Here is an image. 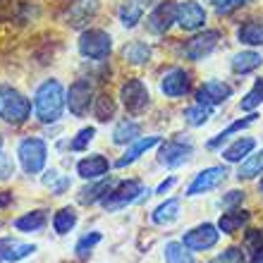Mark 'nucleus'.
Here are the masks:
<instances>
[{"label": "nucleus", "mask_w": 263, "mask_h": 263, "mask_svg": "<svg viewBox=\"0 0 263 263\" xmlns=\"http://www.w3.org/2000/svg\"><path fill=\"white\" fill-rule=\"evenodd\" d=\"M177 24L184 31H196L206 24V10L196 0H182L177 3Z\"/></svg>", "instance_id": "nucleus-13"}, {"label": "nucleus", "mask_w": 263, "mask_h": 263, "mask_svg": "<svg viewBox=\"0 0 263 263\" xmlns=\"http://www.w3.org/2000/svg\"><path fill=\"white\" fill-rule=\"evenodd\" d=\"M261 189H263V182H261Z\"/></svg>", "instance_id": "nucleus-48"}, {"label": "nucleus", "mask_w": 263, "mask_h": 263, "mask_svg": "<svg viewBox=\"0 0 263 263\" xmlns=\"http://www.w3.org/2000/svg\"><path fill=\"white\" fill-rule=\"evenodd\" d=\"M93 137H96V129H93V127H84V129H79V134L69 141V148H72V151H84V148L93 141Z\"/></svg>", "instance_id": "nucleus-39"}, {"label": "nucleus", "mask_w": 263, "mask_h": 263, "mask_svg": "<svg viewBox=\"0 0 263 263\" xmlns=\"http://www.w3.org/2000/svg\"><path fill=\"white\" fill-rule=\"evenodd\" d=\"M261 235H263V230H261Z\"/></svg>", "instance_id": "nucleus-49"}, {"label": "nucleus", "mask_w": 263, "mask_h": 263, "mask_svg": "<svg viewBox=\"0 0 263 263\" xmlns=\"http://www.w3.org/2000/svg\"><path fill=\"white\" fill-rule=\"evenodd\" d=\"M93 101V84L89 79H77L67 91V105L77 118H82L89 112V105Z\"/></svg>", "instance_id": "nucleus-12"}, {"label": "nucleus", "mask_w": 263, "mask_h": 263, "mask_svg": "<svg viewBox=\"0 0 263 263\" xmlns=\"http://www.w3.org/2000/svg\"><path fill=\"white\" fill-rule=\"evenodd\" d=\"M177 218H180V201L177 199L163 201V203H160V206L151 213V220L156 222V225H163V228L173 225Z\"/></svg>", "instance_id": "nucleus-23"}, {"label": "nucleus", "mask_w": 263, "mask_h": 263, "mask_svg": "<svg viewBox=\"0 0 263 263\" xmlns=\"http://www.w3.org/2000/svg\"><path fill=\"white\" fill-rule=\"evenodd\" d=\"M96 10H98V0H74V3H69L65 20H67L69 27H84L96 14Z\"/></svg>", "instance_id": "nucleus-17"}, {"label": "nucleus", "mask_w": 263, "mask_h": 263, "mask_svg": "<svg viewBox=\"0 0 263 263\" xmlns=\"http://www.w3.org/2000/svg\"><path fill=\"white\" fill-rule=\"evenodd\" d=\"M258 175H263V148L258 153H254V156L249 153V156L239 163L237 180H254V177H258Z\"/></svg>", "instance_id": "nucleus-27"}, {"label": "nucleus", "mask_w": 263, "mask_h": 263, "mask_svg": "<svg viewBox=\"0 0 263 263\" xmlns=\"http://www.w3.org/2000/svg\"><path fill=\"white\" fill-rule=\"evenodd\" d=\"M46 222H48L46 211H31V213H24L22 218H17L14 228L20 232H39V230L46 228Z\"/></svg>", "instance_id": "nucleus-28"}, {"label": "nucleus", "mask_w": 263, "mask_h": 263, "mask_svg": "<svg viewBox=\"0 0 263 263\" xmlns=\"http://www.w3.org/2000/svg\"><path fill=\"white\" fill-rule=\"evenodd\" d=\"M122 58L132 65H144L151 60V46H146L144 41H132L125 46L122 50Z\"/></svg>", "instance_id": "nucleus-29"}, {"label": "nucleus", "mask_w": 263, "mask_h": 263, "mask_svg": "<svg viewBox=\"0 0 263 263\" xmlns=\"http://www.w3.org/2000/svg\"><path fill=\"white\" fill-rule=\"evenodd\" d=\"M0 153H3V137H0Z\"/></svg>", "instance_id": "nucleus-46"}, {"label": "nucleus", "mask_w": 263, "mask_h": 263, "mask_svg": "<svg viewBox=\"0 0 263 263\" xmlns=\"http://www.w3.org/2000/svg\"><path fill=\"white\" fill-rule=\"evenodd\" d=\"M220 239V230L213 222H203V225H196L189 232H184L182 237V244L187 247L189 251H208L213 249Z\"/></svg>", "instance_id": "nucleus-6"}, {"label": "nucleus", "mask_w": 263, "mask_h": 263, "mask_svg": "<svg viewBox=\"0 0 263 263\" xmlns=\"http://www.w3.org/2000/svg\"><path fill=\"white\" fill-rule=\"evenodd\" d=\"M218 43H220V31H215V29H208V31H201V34L192 36L187 43H184V55L189 60H203L218 48Z\"/></svg>", "instance_id": "nucleus-9"}, {"label": "nucleus", "mask_w": 263, "mask_h": 263, "mask_svg": "<svg viewBox=\"0 0 263 263\" xmlns=\"http://www.w3.org/2000/svg\"><path fill=\"white\" fill-rule=\"evenodd\" d=\"M261 103H263V79H256V82H254V86H251V91L242 98V103H239V110L254 112Z\"/></svg>", "instance_id": "nucleus-35"}, {"label": "nucleus", "mask_w": 263, "mask_h": 263, "mask_svg": "<svg viewBox=\"0 0 263 263\" xmlns=\"http://www.w3.org/2000/svg\"><path fill=\"white\" fill-rule=\"evenodd\" d=\"M237 39H239V43H244V46H263V22H244L242 27L237 29Z\"/></svg>", "instance_id": "nucleus-24"}, {"label": "nucleus", "mask_w": 263, "mask_h": 263, "mask_svg": "<svg viewBox=\"0 0 263 263\" xmlns=\"http://www.w3.org/2000/svg\"><path fill=\"white\" fill-rule=\"evenodd\" d=\"M141 134V127H139V122H134V120H122L118 127H115V132H112V141L115 144H132V141H137V137Z\"/></svg>", "instance_id": "nucleus-30"}, {"label": "nucleus", "mask_w": 263, "mask_h": 263, "mask_svg": "<svg viewBox=\"0 0 263 263\" xmlns=\"http://www.w3.org/2000/svg\"><path fill=\"white\" fill-rule=\"evenodd\" d=\"M93 112H96V118L101 120V122H105V120H110L112 115H115V101H112V98L108 96V93H101V96L96 98Z\"/></svg>", "instance_id": "nucleus-37"}, {"label": "nucleus", "mask_w": 263, "mask_h": 263, "mask_svg": "<svg viewBox=\"0 0 263 263\" xmlns=\"http://www.w3.org/2000/svg\"><path fill=\"white\" fill-rule=\"evenodd\" d=\"M251 215L242 208H230L228 213L220 215V220H218V230H220L222 235H235L237 230H242L247 222H249Z\"/></svg>", "instance_id": "nucleus-21"}, {"label": "nucleus", "mask_w": 263, "mask_h": 263, "mask_svg": "<svg viewBox=\"0 0 263 263\" xmlns=\"http://www.w3.org/2000/svg\"><path fill=\"white\" fill-rule=\"evenodd\" d=\"M254 148H256V139L242 137V139H237V141H232V144L222 151V158L228 160V163H242Z\"/></svg>", "instance_id": "nucleus-22"}, {"label": "nucleus", "mask_w": 263, "mask_h": 263, "mask_svg": "<svg viewBox=\"0 0 263 263\" xmlns=\"http://www.w3.org/2000/svg\"><path fill=\"white\" fill-rule=\"evenodd\" d=\"M189 89H192V79H189V72H184L182 67H173L160 79V91L167 98H180L189 93Z\"/></svg>", "instance_id": "nucleus-14"}, {"label": "nucleus", "mask_w": 263, "mask_h": 263, "mask_svg": "<svg viewBox=\"0 0 263 263\" xmlns=\"http://www.w3.org/2000/svg\"><path fill=\"white\" fill-rule=\"evenodd\" d=\"M261 65H263V58H261V53H256V50H242V53L232 55V60H230V67H232L235 74L256 72Z\"/></svg>", "instance_id": "nucleus-20"}, {"label": "nucleus", "mask_w": 263, "mask_h": 263, "mask_svg": "<svg viewBox=\"0 0 263 263\" xmlns=\"http://www.w3.org/2000/svg\"><path fill=\"white\" fill-rule=\"evenodd\" d=\"M141 14H144V7L139 5L137 0H132L127 5L120 7V22H122V27L127 29H134L141 22Z\"/></svg>", "instance_id": "nucleus-33"}, {"label": "nucleus", "mask_w": 263, "mask_h": 263, "mask_svg": "<svg viewBox=\"0 0 263 263\" xmlns=\"http://www.w3.org/2000/svg\"><path fill=\"white\" fill-rule=\"evenodd\" d=\"M112 50V39L103 29H86L79 36V53L89 60H105Z\"/></svg>", "instance_id": "nucleus-5"}, {"label": "nucleus", "mask_w": 263, "mask_h": 263, "mask_svg": "<svg viewBox=\"0 0 263 263\" xmlns=\"http://www.w3.org/2000/svg\"><path fill=\"white\" fill-rule=\"evenodd\" d=\"M98 242H101V232H91V235H84L82 239L77 242V247H74L77 256H79V258H89L91 249H93Z\"/></svg>", "instance_id": "nucleus-38"}, {"label": "nucleus", "mask_w": 263, "mask_h": 263, "mask_svg": "<svg viewBox=\"0 0 263 263\" xmlns=\"http://www.w3.org/2000/svg\"><path fill=\"white\" fill-rule=\"evenodd\" d=\"M14 173V163L7 158L5 153H0V180H7V177H12Z\"/></svg>", "instance_id": "nucleus-42"}, {"label": "nucleus", "mask_w": 263, "mask_h": 263, "mask_svg": "<svg viewBox=\"0 0 263 263\" xmlns=\"http://www.w3.org/2000/svg\"><path fill=\"white\" fill-rule=\"evenodd\" d=\"M254 263H263V256H261V258H258V261H254Z\"/></svg>", "instance_id": "nucleus-47"}, {"label": "nucleus", "mask_w": 263, "mask_h": 263, "mask_svg": "<svg viewBox=\"0 0 263 263\" xmlns=\"http://www.w3.org/2000/svg\"><path fill=\"white\" fill-rule=\"evenodd\" d=\"M208 263H244V251L237 249V247H230L215 258H211Z\"/></svg>", "instance_id": "nucleus-40"}, {"label": "nucleus", "mask_w": 263, "mask_h": 263, "mask_svg": "<svg viewBox=\"0 0 263 263\" xmlns=\"http://www.w3.org/2000/svg\"><path fill=\"white\" fill-rule=\"evenodd\" d=\"M77 225V213L74 208H60L53 218V228H55L58 235H67L69 230Z\"/></svg>", "instance_id": "nucleus-34"}, {"label": "nucleus", "mask_w": 263, "mask_h": 263, "mask_svg": "<svg viewBox=\"0 0 263 263\" xmlns=\"http://www.w3.org/2000/svg\"><path fill=\"white\" fill-rule=\"evenodd\" d=\"M108 170H110V163H108V158L101 156V153L86 156L84 160L77 163V173H79V177H84V180H101Z\"/></svg>", "instance_id": "nucleus-18"}, {"label": "nucleus", "mask_w": 263, "mask_h": 263, "mask_svg": "<svg viewBox=\"0 0 263 263\" xmlns=\"http://www.w3.org/2000/svg\"><path fill=\"white\" fill-rule=\"evenodd\" d=\"M213 115V105H206V103H199L196 101L194 105H189L187 110H184V120H187L192 127H201L206 125L208 120Z\"/></svg>", "instance_id": "nucleus-31"}, {"label": "nucleus", "mask_w": 263, "mask_h": 263, "mask_svg": "<svg viewBox=\"0 0 263 263\" xmlns=\"http://www.w3.org/2000/svg\"><path fill=\"white\" fill-rule=\"evenodd\" d=\"M173 24H177V3H173V0L158 3L151 10V14L146 17V29L156 36L167 34L173 29Z\"/></svg>", "instance_id": "nucleus-7"}, {"label": "nucleus", "mask_w": 263, "mask_h": 263, "mask_svg": "<svg viewBox=\"0 0 263 263\" xmlns=\"http://www.w3.org/2000/svg\"><path fill=\"white\" fill-rule=\"evenodd\" d=\"M31 115V101L12 86H0V120L7 125H22Z\"/></svg>", "instance_id": "nucleus-2"}, {"label": "nucleus", "mask_w": 263, "mask_h": 263, "mask_svg": "<svg viewBox=\"0 0 263 263\" xmlns=\"http://www.w3.org/2000/svg\"><path fill=\"white\" fill-rule=\"evenodd\" d=\"M120 98H122V105L127 108V112H132V115L144 112L148 108V103H151L148 89H146V84L141 79H129L127 84H122Z\"/></svg>", "instance_id": "nucleus-8"}, {"label": "nucleus", "mask_w": 263, "mask_h": 263, "mask_svg": "<svg viewBox=\"0 0 263 263\" xmlns=\"http://www.w3.org/2000/svg\"><path fill=\"white\" fill-rule=\"evenodd\" d=\"M175 182H177V180H175V177H170V180H165V182H160V184H158V189H156V194H165V192H167V189H170V187H173Z\"/></svg>", "instance_id": "nucleus-44"}, {"label": "nucleus", "mask_w": 263, "mask_h": 263, "mask_svg": "<svg viewBox=\"0 0 263 263\" xmlns=\"http://www.w3.org/2000/svg\"><path fill=\"white\" fill-rule=\"evenodd\" d=\"M112 189V182L110 180H98L96 184H91V187H84L79 192V203L82 206H93L98 201H103L105 194Z\"/></svg>", "instance_id": "nucleus-25"}, {"label": "nucleus", "mask_w": 263, "mask_h": 263, "mask_svg": "<svg viewBox=\"0 0 263 263\" xmlns=\"http://www.w3.org/2000/svg\"><path fill=\"white\" fill-rule=\"evenodd\" d=\"M256 118H258L256 112H249V115H247L244 120H237V122H232V125H230L228 129H222L220 134H215V137L211 139V141H208L206 146H208V148H218V146H222L230 137H232V134H237V132H242V129H247V127L254 125V122H256Z\"/></svg>", "instance_id": "nucleus-26"}, {"label": "nucleus", "mask_w": 263, "mask_h": 263, "mask_svg": "<svg viewBox=\"0 0 263 263\" xmlns=\"http://www.w3.org/2000/svg\"><path fill=\"white\" fill-rule=\"evenodd\" d=\"M144 194L151 196V189H144V184L139 180H127V182H120L118 187H112L101 203H103L105 211H120V208L129 206V203L141 201Z\"/></svg>", "instance_id": "nucleus-3"}, {"label": "nucleus", "mask_w": 263, "mask_h": 263, "mask_svg": "<svg viewBox=\"0 0 263 263\" xmlns=\"http://www.w3.org/2000/svg\"><path fill=\"white\" fill-rule=\"evenodd\" d=\"M160 144V137H144V139H137V141H132V146L125 151V156L115 163V167H127V165H132L134 160H139L141 156H144L148 148H153V146H158Z\"/></svg>", "instance_id": "nucleus-19"}, {"label": "nucleus", "mask_w": 263, "mask_h": 263, "mask_svg": "<svg viewBox=\"0 0 263 263\" xmlns=\"http://www.w3.org/2000/svg\"><path fill=\"white\" fill-rule=\"evenodd\" d=\"M43 184L53 192L55 196L65 194L69 189V177H65V175H60L58 170H48V173L43 175Z\"/></svg>", "instance_id": "nucleus-36"}, {"label": "nucleus", "mask_w": 263, "mask_h": 263, "mask_svg": "<svg viewBox=\"0 0 263 263\" xmlns=\"http://www.w3.org/2000/svg\"><path fill=\"white\" fill-rule=\"evenodd\" d=\"M192 153H194L192 141H184V139H173V141L160 144L158 160L165 167H180V165H184V163L192 158Z\"/></svg>", "instance_id": "nucleus-10"}, {"label": "nucleus", "mask_w": 263, "mask_h": 263, "mask_svg": "<svg viewBox=\"0 0 263 263\" xmlns=\"http://www.w3.org/2000/svg\"><path fill=\"white\" fill-rule=\"evenodd\" d=\"M17 156H20L22 170L27 175H39L46 167V158H48V146L43 139H24L17 148Z\"/></svg>", "instance_id": "nucleus-4"}, {"label": "nucleus", "mask_w": 263, "mask_h": 263, "mask_svg": "<svg viewBox=\"0 0 263 263\" xmlns=\"http://www.w3.org/2000/svg\"><path fill=\"white\" fill-rule=\"evenodd\" d=\"M165 263H196L194 251H189L182 242H167L165 244Z\"/></svg>", "instance_id": "nucleus-32"}, {"label": "nucleus", "mask_w": 263, "mask_h": 263, "mask_svg": "<svg viewBox=\"0 0 263 263\" xmlns=\"http://www.w3.org/2000/svg\"><path fill=\"white\" fill-rule=\"evenodd\" d=\"M34 251H36V244L10 239V237H3V239H0V263H17V261H22V258L31 256Z\"/></svg>", "instance_id": "nucleus-16"}, {"label": "nucleus", "mask_w": 263, "mask_h": 263, "mask_svg": "<svg viewBox=\"0 0 263 263\" xmlns=\"http://www.w3.org/2000/svg\"><path fill=\"white\" fill-rule=\"evenodd\" d=\"M65 105H67V91L63 89V84L55 82V79H48L43 82L34 93V112L36 118L50 125V122H58L60 115H63Z\"/></svg>", "instance_id": "nucleus-1"}, {"label": "nucleus", "mask_w": 263, "mask_h": 263, "mask_svg": "<svg viewBox=\"0 0 263 263\" xmlns=\"http://www.w3.org/2000/svg\"><path fill=\"white\" fill-rule=\"evenodd\" d=\"M242 201H244V192L232 189V192H228V194L222 196V206H225V208H235V206H239Z\"/></svg>", "instance_id": "nucleus-41"}, {"label": "nucleus", "mask_w": 263, "mask_h": 263, "mask_svg": "<svg viewBox=\"0 0 263 263\" xmlns=\"http://www.w3.org/2000/svg\"><path fill=\"white\" fill-rule=\"evenodd\" d=\"M251 0H225L220 7H215L218 10V14H230L232 10H237V7H242V5H249Z\"/></svg>", "instance_id": "nucleus-43"}, {"label": "nucleus", "mask_w": 263, "mask_h": 263, "mask_svg": "<svg viewBox=\"0 0 263 263\" xmlns=\"http://www.w3.org/2000/svg\"><path fill=\"white\" fill-rule=\"evenodd\" d=\"M228 177V170L225 165H215V167H206V170H201L196 175L192 184L187 187V196H201V194H208V192H213L218 189L225 182Z\"/></svg>", "instance_id": "nucleus-11"}, {"label": "nucleus", "mask_w": 263, "mask_h": 263, "mask_svg": "<svg viewBox=\"0 0 263 263\" xmlns=\"http://www.w3.org/2000/svg\"><path fill=\"white\" fill-rule=\"evenodd\" d=\"M230 96H232V86L220 82V79H211V82H206L196 91V101H199V103H206V105H213V108L225 103Z\"/></svg>", "instance_id": "nucleus-15"}, {"label": "nucleus", "mask_w": 263, "mask_h": 263, "mask_svg": "<svg viewBox=\"0 0 263 263\" xmlns=\"http://www.w3.org/2000/svg\"><path fill=\"white\" fill-rule=\"evenodd\" d=\"M208 3H211V5H215V7H220L225 0H208Z\"/></svg>", "instance_id": "nucleus-45"}]
</instances>
